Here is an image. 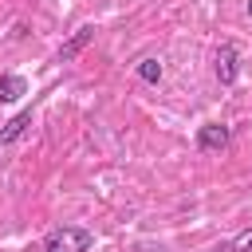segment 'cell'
Segmentation results:
<instances>
[{
	"instance_id": "9",
	"label": "cell",
	"mask_w": 252,
	"mask_h": 252,
	"mask_svg": "<svg viewBox=\"0 0 252 252\" xmlns=\"http://www.w3.org/2000/svg\"><path fill=\"white\" fill-rule=\"evenodd\" d=\"M248 20H252V0H248Z\"/></svg>"
},
{
	"instance_id": "2",
	"label": "cell",
	"mask_w": 252,
	"mask_h": 252,
	"mask_svg": "<svg viewBox=\"0 0 252 252\" xmlns=\"http://www.w3.org/2000/svg\"><path fill=\"white\" fill-rule=\"evenodd\" d=\"M240 55H236V43H220L217 47V79H220V87H232L236 83V63Z\"/></svg>"
},
{
	"instance_id": "4",
	"label": "cell",
	"mask_w": 252,
	"mask_h": 252,
	"mask_svg": "<svg viewBox=\"0 0 252 252\" xmlns=\"http://www.w3.org/2000/svg\"><path fill=\"white\" fill-rule=\"evenodd\" d=\"M91 39H94V24H83V28H79L63 47H59V63H71L75 55H83V47H87Z\"/></svg>"
},
{
	"instance_id": "6",
	"label": "cell",
	"mask_w": 252,
	"mask_h": 252,
	"mask_svg": "<svg viewBox=\"0 0 252 252\" xmlns=\"http://www.w3.org/2000/svg\"><path fill=\"white\" fill-rule=\"evenodd\" d=\"M28 94V83L20 79V75H4L0 79V102H16V98H24Z\"/></svg>"
},
{
	"instance_id": "3",
	"label": "cell",
	"mask_w": 252,
	"mask_h": 252,
	"mask_svg": "<svg viewBox=\"0 0 252 252\" xmlns=\"http://www.w3.org/2000/svg\"><path fill=\"white\" fill-rule=\"evenodd\" d=\"M224 146H228V126L209 122V126H201V130H197V150L217 154V150H224Z\"/></svg>"
},
{
	"instance_id": "8",
	"label": "cell",
	"mask_w": 252,
	"mask_h": 252,
	"mask_svg": "<svg viewBox=\"0 0 252 252\" xmlns=\"http://www.w3.org/2000/svg\"><path fill=\"white\" fill-rule=\"evenodd\" d=\"M232 252H252V228H248V232H240V236L232 240Z\"/></svg>"
},
{
	"instance_id": "7",
	"label": "cell",
	"mask_w": 252,
	"mask_h": 252,
	"mask_svg": "<svg viewBox=\"0 0 252 252\" xmlns=\"http://www.w3.org/2000/svg\"><path fill=\"white\" fill-rule=\"evenodd\" d=\"M138 79H142V83H161V63H158L154 55L138 59Z\"/></svg>"
},
{
	"instance_id": "5",
	"label": "cell",
	"mask_w": 252,
	"mask_h": 252,
	"mask_svg": "<svg viewBox=\"0 0 252 252\" xmlns=\"http://www.w3.org/2000/svg\"><path fill=\"white\" fill-rule=\"evenodd\" d=\"M28 126H32V110H24V114H16L4 130H0V146H8V142H16V138H24L28 134Z\"/></svg>"
},
{
	"instance_id": "1",
	"label": "cell",
	"mask_w": 252,
	"mask_h": 252,
	"mask_svg": "<svg viewBox=\"0 0 252 252\" xmlns=\"http://www.w3.org/2000/svg\"><path fill=\"white\" fill-rule=\"evenodd\" d=\"M94 244V236L87 232V228H75V224H63V228H55L51 236H47V244H43V252H87Z\"/></svg>"
}]
</instances>
